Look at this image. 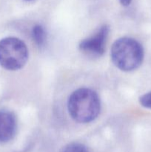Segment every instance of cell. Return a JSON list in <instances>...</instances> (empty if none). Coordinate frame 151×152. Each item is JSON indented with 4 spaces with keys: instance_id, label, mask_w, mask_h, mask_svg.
Segmentation results:
<instances>
[{
    "instance_id": "obj_1",
    "label": "cell",
    "mask_w": 151,
    "mask_h": 152,
    "mask_svg": "<svg viewBox=\"0 0 151 152\" xmlns=\"http://www.w3.org/2000/svg\"><path fill=\"white\" fill-rule=\"evenodd\" d=\"M68 108L70 115L75 121L90 123L100 113V99L93 90L81 88L71 94L68 99Z\"/></svg>"
},
{
    "instance_id": "obj_2",
    "label": "cell",
    "mask_w": 151,
    "mask_h": 152,
    "mask_svg": "<svg viewBox=\"0 0 151 152\" xmlns=\"http://www.w3.org/2000/svg\"><path fill=\"white\" fill-rule=\"evenodd\" d=\"M110 55L117 68L123 71H132L142 65L144 52L142 45L136 39L122 37L113 43Z\"/></svg>"
},
{
    "instance_id": "obj_3",
    "label": "cell",
    "mask_w": 151,
    "mask_h": 152,
    "mask_svg": "<svg viewBox=\"0 0 151 152\" xmlns=\"http://www.w3.org/2000/svg\"><path fill=\"white\" fill-rule=\"evenodd\" d=\"M28 50L23 41L16 37L0 40V65L8 71H17L25 66Z\"/></svg>"
},
{
    "instance_id": "obj_4",
    "label": "cell",
    "mask_w": 151,
    "mask_h": 152,
    "mask_svg": "<svg viewBox=\"0 0 151 152\" xmlns=\"http://www.w3.org/2000/svg\"><path fill=\"white\" fill-rule=\"evenodd\" d=\"M109 31L107 25H102L93 35L81 41L80 50L90 57L102 56L105 51Z\"/></svg>"
},
{
    "instance_id": "obj_5",
    "label": "cell",
    "mask_w": 151,
    "mask_h": 152,
    "mask_svg": "<svg viewBox=\"0 0 151 152\" xmlns=\"http://www.w3.org/2000/svg\"><path fill=\"white\" fill-rule=\"evenodd\" d=\"M16 120L14 114L0 110V142L5 143L14 137L16 132Z\"/></svg>"
},
{
    "instance_id": "obj_6",
    "label": "cell",
    "mask_w": 151,
    "mask_h": 152,
    "mask_svg": "<svg viewBox=\"0 0 151 152\" xmlns=\"http://www.w3.org/2000/svg\"><path fill=\"white\" fill-rule=\"evenodd\" d=\"M33 39L38 47H41L44 45L47 39L45 31L41 25H37L33 27L32 30Z\"/></svg>"
},
{
    "instance_id": "obj_7",
    "label": "cell",
    "mask_w": 151,
    "mask_h": 152,
    "mask_svg": "<svg viewBox=\"0 0 151 152\" xmlns=\"http://www.w3.org/2000/svg\"><path fill=\"white\" fill-rule=\"evenodd\" d=\"M63 152H89L87 147L78 142L70 143L64 148Z\"/></svg>"
},
{
    "instance_id": "obj_8",
    "label": "cell",
    "mask_w": 151,
    "mask_h": 152,
    "mask_svg": "<svg viewBox=\"0 0 151 152\" xmlns=\"http://www.w3.org/2000/svg\"><path fill=\"white\" fill-rule=\"evenodd\" d=\"M139 102L144 108L151 109V91L142 95L139 98Z\"/></svg>"
},
{
    "instance_id": "obj_9",
    "label": "cell",
    "mask_w": 151,
    "mask_h": 152,
    "mask_svg": "<svg viewBox=\"0 0 151 152\" xmlns=\"http://www.w3.org/2000/svg\"><path fill=\"white\" fill-rule=\"evenodd\" d=\"M120 3L124 6H128L131 3L132 0H119Z\"/></svg>"
},
{
    "instance_id": "obj_10",
    "label": "cell",
    "mask_w": 151,
    "mask_h": 152,
    "mask_svg": "<svg viewBox=\"0 0 151 152\" xmlns=\"http://www.w3.org/2000/svg\"><path fill=\"white\" fill-rule=\"evenodd\" d=\"M25 1H32V0H25Z\"/></svg>"
}]
</instances>
